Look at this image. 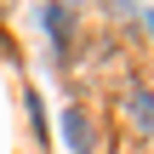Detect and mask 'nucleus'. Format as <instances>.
Listing matches in <instances>:
<instances>
[{
  "instance_id": "f257e3e1",
  "label": "nucleus",
  "mask_w": 154,
  "mask_h": 154,
  "mask_svg": "<svg viewBox=\"0 0 154 154\" xmlns=\"http://www.w3.org/2000/svg\"><path fill=\"white\" fill-rule=\"evenodd\" d=\"M120 114H126V126H131L137 137H154V86L131 80V86L120 91Z\"/></svg>"
},
{
  "instance_id": "f03ea898",
  "label": "nucleus",
  "mask_w": 154,
  "mask_h": 154,
  "mask_svg": "<svg viewBox=\"0 0 154 154\" xmlns=\"http://www.w3.org/2000/svg\"><path fill=\"white\" fill-rule=\"evenodd\" d=\"M63 137H69V149H74V154H91V149H97V131H91L86 109H74V103L63 109Z\"/></svg>"
},
{
  "instance_id": "7ed1b4c3",
  "label": "nucleus",
  "mask_w": 154,
  "mask_h": 154,
  "mask_svg": "<svg viewBox=\"0 0 154 154\" xmlns=\"http://www.w3.org/2000/svg\"><path fill=\"white\" fill-rule=\"evenodd\" d=\"M40 23H46V34L57 40V51H69V46H74V11H63V6L51 0V6L40 11Z\"/></svg>"
},
{
  "instance_id": "20e7f679",
  "label": "nucleus",
  "mask_w": 154,
  "mask_h": 154,
  "mask_svg": "<svg viewBox=\"0 0 154 154\" xmlns=\"http://www.w3.org/2000/svg\"><path fill=\"white\" fill-rule=\"evenodd\" d=\"M103 11H109L114 23H131V17H143V6H137V0H103Z\"/></svg>"
},
{
  "instance_id": "39448f33",
  "label": "nucleus",
  "mask_w": 154,
  "mask_h": 154,
  "mask_svg": "<svg viewBox=\"0 0 154 154\" xmlns=\"http://www.w3.org/2000/svg\"><path fill=\"white\" fill-rule=\"evenodd\" d=\"M57 6H63V11H74V6H80V0H57Z\"/></svg>"
},
{
  "instance_id": "423d86ee",
  "label": "nucleus",
  "mask_w": 154,
  "mask_h": 154,
  "mask_svg": "<svg viewBox=\"0 0 154 154\" xmlns=\"http://www.w3.org/2000/svg\"><path fill=\"white\" fill-rule=\"evenodd\" d=\"M143 23H149V34H154V11H143Z\"/></svg>"
}]
</instances>
